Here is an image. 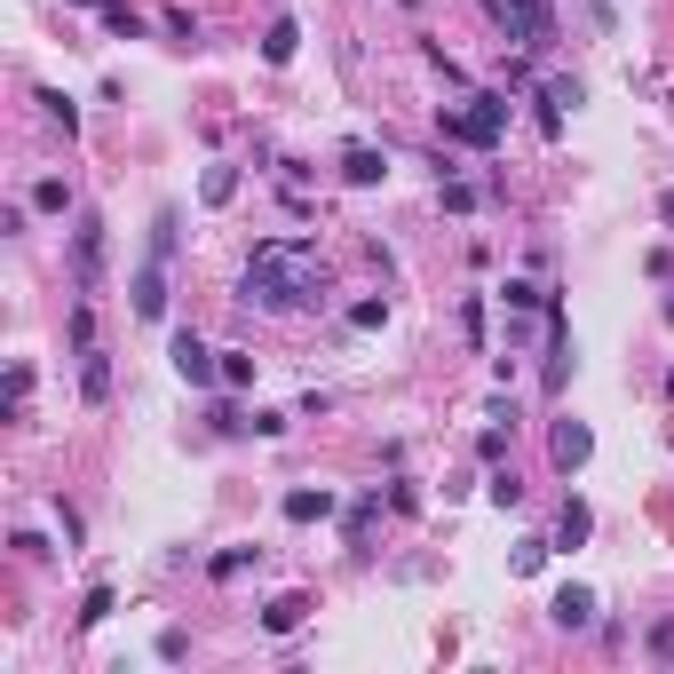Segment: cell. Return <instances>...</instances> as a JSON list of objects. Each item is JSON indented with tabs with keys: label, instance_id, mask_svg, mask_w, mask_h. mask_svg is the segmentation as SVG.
<instances>
[{
	"label": "cell",
	"instance_id": "15",
	"mask_svg": "<svg viewBox=\"0 0 674 674\" xmlns=\"http://www.w3.org/2000/svg\"><path fill=\"white\" fill-rule=\"evenodd\" d=\"M326 508H334L326 492H286V516H294V524H310V516H326Z\"/></svg>",
	"mask_w": 674,
	"mask_h": 674
},
{
	"label": "cell",
	"instance_id": "11",
	"mask_svg": "<svg viewBox=\"0 0 674 674\" xmlns=\"http://www.w3.org/2000/svg\"><path fill=\"white\" fill-rule=\"evenodd\" d=\"M556 627H595V595L587 587H563L556 595Z\"/></svg>",
	"mask_w": 674,
	"mask_h": 674
},
{
	"label": "cell",
	"instance_id": "4",
	"mask_svg": "<svg viewBox=\"0 0 674 674\" xmlns=\"http://www.w3.org/2000/svg\"><path fill=\"white\" fill-rule=\"evenodd\" d=\"M500 127H508V104H500V96H468V104L445 112V135H452V143H476V151H492Z\"/></svg>",
	"mask_w": 674,
	"mask_h": 674
},
{
	"label": "cell",
	"instance_id": "1",
	"mask_svg": "<svg viewBox=\"0 0 674 674\" xmlns=\"http://www.w3.org/2000/svg\"><path fill=\"white\" fill-rule=\"evenodd\" d=\"M318 286H326V262L310 238H262L246 262V302H262V310H302V302H318Z\"/></svg>",
	"mask_w": 674,
	"mask_h": 674
},
{
	"label": "cell",
	"instance_id": "5",
	"mask_svg": "<svg viewBox=\"0 0 674 674\" xmlns=\"http://www.w3.org/2000/svg\"><path fill=\"white\" fill-rule=\"evenodd\" d=\"M72 270H80V294L104 286V223L96 215H80V230H72Z\"/></svg>",
	"mask_w": 674,
	"mask_h": 674
},
{
	"label": "cell",
	"instance_id": "19",
	"mask_svg": "<svg viewBox=\"0 0 674 674\" xmlns=\"http://www.w3.org/2000/svg\"><path fill=\"white\" fill-rule=\"evenodd\" d=\"M223 381H230V389H246V381H254V357H238V349H230V357H223Z\"/></svg>",
	"mask_w": 674,
	"mask_h": 674
},
{
	"label": "cell",
	"instance_id": "22",
	"mask_svg": "<svg viewBox=\"0 0 674 674\" xmlns=\"http://www.w3.org/2000/svg\"><path fill=\"white\" fill-rule=\"evenodd\" d=\"M80 8H88V0H80Z\"/></svg>",
	"mask_w": 674,
	"mask_h": 674
},
{
	"label": "cell",
	"instance_id": "20",
	"mask_svg": "<svg viewBox=\"0 0 674 674\" xmlns=\"http://www.w3.org/2000/svg\"><path fill=\"white\" fill-rule=\"evenodd\" d=\"M104 16H112V32H127V40H135V32H143V24H135V8H127V0H104Z\"/></svg>",
	"mask_w": 674,
	"mask_h": 674
},
{
	"label": "cell",
	"instance_id": "7",
	"mask_svg": "<svg viewBox=\"0 0 674 674\" xmlns=\"http://www.w3.org/2000/svg\"><path fill=\"white\" fill-rule=\"evenodd\" d=\"M548 452H556V468H579V460L595 452V437H587L579 421H556V437H548Z\"/></svg>",
	"mask_w": 674,
	"mask_h": 674
},
{
	"label": "cell",
	"instance_id": "16",
	"mask_svg": "<svg viewBox=\"0 0 674 674\" xmlns=\"http://www.w3.org/2000/svg\"><path fill=\"white\" fill-rule=\"evenodd\" d=\"M32 207H40V215H64V207H72V191H64V183H40V191H32Z\"/></svg>",
	"mask_w": 674,
	"mask_h": 674
},
{
	"label": "cell",
	"instance_id": "8",
	"mask_svg": "<svg viewBox=\"0 0 674 674\" xmlns=\"http://www.w3.org/2000/svg\"><path fill=\"white\" fill-rule=\"evenodd\" d=\"M341 175H349V183H381V175H389V159H381L373 143H349V151H341Z\"/></svg>",
	"mask_w": 674,
	"mask_h": 674
},
{
	"label": "cell",
	"instance_id": "13",
	"mask_svg": "<svg viewBox=\"0 0 674 674\" xmlns=\"http://www.w3.org/2000/svg\"><path fill=\"white\" fill-rule=\"evenodd\" d=\"M80 389H88V397H112V365H104V349H80Z\"/></svg>",
	"mask_w": 674,
	"mask_h": 674
},
{
	"label": "cell",
	"instance_id": "9",
	"mask_svg": "<svg viewBox=\"0 0 674 674\" xmlns=\"http://www.w3.org/2000/svg\"><path fill=\"white\" fill-rule=\"evenodd\" d=\"M294 48H302V24H294V16H278V24L262 32V56H270V64H294Z\"/></svg>",
	"mask_w": 674,
	"mask_h": 674
},
{
	"label": "cell",
	"instance_id": "2",
	"mask_svg": "<svg viewBox=\"0 0 674 674\" xmlns=\"http://www.w3.org/2000/svg\"><path fill=\"white\" fill-rule=\"evenodd\" d=\"M167 270H175V207H159L143 270H135V318H167Z\"/></svg>",
	"mask_w": 674,
	"mask_h": 674
},
{
	"label": "cell",
	"instance_id": "12",
	"mask_svg": "<svg viewBox=\"0 0 674 674\" xmlns=\"http://www.w3.org/2000/svg\"><path fill=\"white\" fill-rule=\"evenodd\" d=\"M587 532H595V516H587V500H563V516H556V540H563V548H579Z\"/></svg>",
	"mask_w": 674,
	"mask_h": 674
},
{
	"label": "cell",
	"instance_id": "6",
	"mask_svg": "<svg viewBox=\"0 0 674 674\" xmlns=\"http://www.w3.org/2000/svg\"><path fill=\"white\" fill-rule=\"evenodd\" d=\"M175 373H183L191 389H215V381H223V365H215V349H207L199 334H175Z\"/></svg>",
	"mask_w": 674,
	"mask_h": 674
},
{
	"label": "cell",
	"instance_id": "17",
	"mask_svg": "<svg viewBox=\"0 0 674 674\" xmlns=\"http://www.w3.org/2000/svg\"><path fill=\"white\" fill-rule=\"evenodd\" d=\"M230 191H238V175H230V167H207V207H223Z\"/></svg>",
	"mask_w": 674,
	"mask_h": 674
},
{
	"label": "cell",
	"instance_id": "14",
	"mask_svg": "<svg viewBox=\"0 0 674 674\" xmlns=\"http://www.w3.org/2000/svg\"><path fill=\"white\" fill-rule=\"evenodd\" d=\"M24 405H32V365H8V413L24 421Z\"/></svg>",
	"mask_w": 674,
	"mask_h": 674
},
{
	"label": "cell",
	"instance_id": "18",
	"mask_svg": "<svg viewBox=\"0 0 674 674\" xmlns=\"http://www.w3.org/2000/svg\"><path fill=\"white\" fill-rule=\"evenodd\" d=\"M104 611H112V587H88V603H80V627H96Z\"/></svg>",
	"mask_w": 674,
	"mask_h": 674
},
{
	"label": "cell",
	"instance_id": "21",
	"mask_svg": "<svg viewBox=\"0 0 674 674\" xmlns=\"http://www.w3.org/2000/svg\"><path fill=\"white\" fill-rule=\"evenodd\" d=\"M40 104H48V127H64V135H72V127H80V112H72V104H64V96H40Z\"/></svg>",
	"mask_w": 674,
	"mask_h": 674
},
{
	"label": "cell",
	"instance_id": "10",
	"mask_svg": "<svg viewBox=\"0 0 674 674\" xmlns=\"http://www.w3.org/2000/svg\"><path fill=\"white\" fill-rule=\"evenodd\" d=\"M302 619H310V595H278V603L262 611V627H270V635H294Z\"/></svg>",
	"mask_w": 674,
	"mask_h": 674
},
{
	"label": "cell",
	"instance_id": "3",
	"mask_svg": "<svg viewBox=\"0 0 674 674\" xmlns=\"http://www.w3.org/2000/svg\"><path fill=\"white\" fill-rule=\"evenodd\" d=\"M492 16H500V32H508L524 56H548V48H556V8H548V0H492Z\"/></svg>",
	"mask_w": 674,
	"mask_h": 674
}]
</instances>
